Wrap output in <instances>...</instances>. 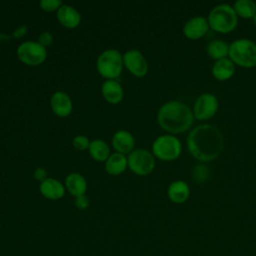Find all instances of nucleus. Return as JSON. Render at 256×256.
Returning a JSON list of instances; mask_svg holds the SVG:
<instances>
[{
	"label": "nucleus",
	"mask_w": 256,
	"mask_h": 256,
	"mask_svg": "<svg viewBox=\"0 0 256 256\" xmlns=\"http://www.w3.org/2000/svg\"><path fill=\"white\" fill-rule=\"evenodd\" d=\"M190 154L201 162L216 159L224 149V136L215 126L201 124L193 128L187 137Z\"/></svg>",
	"instance_id": "nucleus-1"
},
{
	"label": "nucleus",
	"mask_w": 256,
	"mask_h": 256,
	"mask_svg": "<svg viewBox=\"0 0 256 256\" xmlns=\"http://www.w3.org/2000/svg\"><path fill=\"white\" fill-rule=\"evenodd\" d=\"M157 119L159 125L165 131L178 134L190 129L194 121V115L186 104L173 100L161 106Z\"/></svg>",
	"instance_id": "nucleus-2"
},
{
	"label": "nucleus",
	"mask_w": 256,
	"mask_h": 256,
	"mask_svg": "<svg viewBox=\"0 0 256 256\" xmlns=\"http://www.w3.org/2000/svg\"><path fill=\"white\" fill-rule=\"evenodd\" d=\"M207 20L209 27L212 30L218 33L227 34L236 28L238 23V16L233 6L222 3L211 9Z\"/></svg>",
	"instance_id": "nucleus-3"
},
{
	"label": "nucleus",
	"mask_w": 256,
	"mask_h": 256,
	"mask_svg": "<svg viewBox=\"0 0 256 256\" xmlns=\"http://www.w3.org/2000/svg\"><path fill=\"white\" fill-rule=\"evenodd\" d=\"M229 59L242 68L256 66V43L247 38H239L229 44Z\"/></svg>",
	"instance_id": "nucleus-4"
},
{
	"label": "nucleus",
	"mask_w": 256,
	"mask_h": 256,
	"mask_svg": "<svg viewBox=\"0 0 256 256\" xmlns=\"http://www.w3.org/2000/svg\"><path fill=\"white\" fill-rule=\"evenodd\" d=\"M152 151L154 155L163 161L177 159L182 152L180 140L173 135H161L153 142Z\"/></svg>",
	"instance_id": "nucleus-5"
},
{
	"label": "nucleus",
	"mask_w": 256,
	"mask_h": 256,
	"mask_svg": "<svg viewBox=\"0 0 256 256\" xmlns=\"http://www.w3.org/2000/svg\"><path fill=\"white\" fill-rule=\"evenodd\" d=\"M123 65V59L120 53L114 49L104 51L97 60L98 72L106 78H115L119 76Z\"/></svg>",
	"instance_id": "nucleus-6"
},
{
	"label": "nucleus",
	"mask_w": 256,
	"mask_h": 256,
	"mask_svg": "<svg viewBox=\"0 0 256 256\" xmlns=\"http://www.w3.org/2000/svg\"><path fill=\"white\" fill-rule=\"evenodd\" d=\"M219 107L217 97L212 93H203L196 99L193 106V115L197 120L212 118Z\"/></svg>",
	"instance_id": "nucleus-7"
},
{
	"label": "nucleus",
	"mask_w": 256,
	"mask_h": 256,
	"mask_svg": "<svg viewBox=\"0 0 256 256\" xmlns=\"http://www.w3.org/2000/svg\"><path fill=\"white\" fill-rule=\"evenodd\" d=\"M18 58L27 65H38L46 58V49L40 43L24 42L17 50Z\"/></svg>",
	"instance_id": "nucleus-8"
},
{
	"label": "nucleus",
	"mask_w": 256,
	"mask_h": 256,
	"mask_svg": "<svg viewBox=\"0 0 256 256\" xmlns=\"http://www.w3.org/2000/svg\"><path fill=\"white\" fill-rule=\"evenodd\" d=\"M128 165L130 169L138 175L149 174L155 165L152 154L145 149H137L128 157Z\"/></svg>",
	"instance_id": "nucleus-9"
},
{
	"label": "nucleus",
	"mask_w": 256,
	"mask_h": 256,
	"mask_svg": "<svg viewBox=\"0 0 256 256\" xmlns=\"http://www.w3.org/2000/svg\"><path fill=\"white\" fill-rule=\"evenodd\" d=\"M209 23L206 17L197 15L190 18L183 26V34L190 40H197L205 36L209 30Z\"/></svg>",
	"instance_id": "nucleus-10"
},
{
	"label": "nucleus",
	"mask_w": 256,
	"mask_h": 256,
	"mask_svg": "<svg viewBox=\"0 0 256 256\" xmlns=\"http://www.w3.org/2000/svg\"><path fill=\"white\" fill-rule=\"evenodd\" d=\"M123 62L127 69L135 76L142 77L148 71V63L138 50H130L124 54Z\"/></svg>",
	"instance_id": "nucleus-11"
},
{
	"label": "nucleus",
	"mask_w": 256,
	"mask_h": 256,
	"mask_svg": "<svg viewBox=\"0 0 256 256\" xmlns=\"http://www.w3.org/2000/svg\"><path fill=\"white\" fill-rule=\"evenodd\" d=\"M167 194L173 203L182 204L188 200L190 196V188L185 181L176 180L169 185Z\"/></svg>",
	"instance_id": "nucleus-12"
},
{
	"label": "nucleus",
	"mask_w": 256,
	"mask_h": 256,
	"mask_svg": "<svg viewBox=\"0 0 256 256\" xmlns=\"http://www.w3.org/2000/svg\"><path fill=\"white\" fill-rule=\"evenodd\" d=\"M211 72L216 80L226 81L233 76L235 72V64L229 58L217 60L213 64Z\"/></svg>",
	"instance_id": "nucleus-13"
},
{
	"label": "nucleus",
	"mask_w": 256,
	"mask_h": 256,
	"mask_svg": "<svg viewBox=\"0 0 256 256\" xmlns=\"http://www.w3.org/2000/svg\"><path fill=\"white\" fill-rule=\"evenodd\" d=\"M51 107L56 115L60 117H65L70 114L72 110V103L66 93L59 91L52 96Z\"/></svg>",
	"instance_id": "nucleus-14"
},
{
	"label": "nucleus",
	"mask_w": 256,
	"mask_h": 256,
	"mask_svg": "<svg viewBox=\"0 0 256 256\" xmlns=\"http://www.w3.org/2000/svg\"><path fill=\"white\" fill-rule=\"evenodd\" d=\"M59 22L68 28H74L80 23V15L76 9L69 5H61L57 11Z\"/></svg>",
	"instance_id": "nucleus-15"
},
{
	"label": "nucleus",
	"mask_w": 256,
	"mask_h": 256,
	"mask_svg": "<svg viewBox=\"0 0 256 256\" xmlns=\"http://www.w3.org/2000/svg\"><path fill=\"white\" fill-rule=\"evenodd\" d=\"M40 192L46 198L56 200L64 195V187L59 181L52 178H48L41 183Z\"/></svg>",
	"instance_id": "nucleus-16"
},
{
	"label": "nucleus",
	"mask_w": 256,
	"mask_h": 256,
	"mask_svg": "<svg viewBox=\"0 0 256 256\" xmlns=\"http://www.w3.org/2000/svg\"><path fill=\"white\" fill-rule=\"evenodd\" d=\"M113 147L121 154L128 153L134 146V138L131 133L121 130L114 134L112 139Z\"/></svg>",
	"instance_id": "nucleus-17"
},
{
	"label": "nucleus",
	"mask_w": 256,
	"mask_h": 256,
	"mask_svg": "<svg viewBox=\"0 0 256 256\" xmlns=\"http://www.w3.org/2000/svg\"><path fill=\"white\" fill-rule=\"evenodd\" d=\"M102 93L104 98L113 104H116L122 100L123 89L121 85L115 80H107L102 85Z\"/></svg>",
	"instance_id": "nucleus-18"
},
{
	"label": "nucleus",
	"mask_w": 256,
	"mask_h": 256,
	"mask_svg": "<svg viewBox=\"0 0 256 256\" xmlns=\"http://www.w3.org/2000/svg\"><path fill=\"white\" fill-rule=\"evenodd\" d=\"M206 52L215 61L227 58L229 55V44L221 39L211 40L206 46Z\"/></svg>",
	"instance_id": "nucleus-19"
},
{
	"label": "nucleus",
	"mask_w": 256,
	"mask_h": 256,
	"mask_svg": "<svg viewBox=\"0 0 256 256\" xmlns=\"http://www.w3.org/2000/svg\"><path fill=\"white\" fill-rule=\"evenodd\" d=\"M66 187L72 195L78 197L84 195L87 185L83 176L78 173H72L66 178Z\"/></svg>",
	"instance_id": "nucleus-20"
},
{
	"label": "nucleus",
	"mask_w": 256,
	"mask_h": 256,
	"mask_svg": "<svg viewBox=\"0 0 256 256\" xmlns=\"http://www.w3.org/2000/svg\"><path fill=\"white\" fill-rule=\"evenodd\" d=\"M127 165V159L121 153L112 154L107 160L105 164L106 171L112 175H118L122 173Z\"/></svg>",
	"instance_id": "nucleus-21"
},
{
	"label": "nucleus",
	"mask_w": 256,
	"mask_h": 256,
	"mask_svg": "<svg viewBox=\"0 0 256 256\" xmlns=\"http://www.w3.org/2000/svg\"><path fill=\"white\" fill-rule=\"evenodd\" d=\"M233 8L237 16L244 19H252L256 14V2L253 0H237Z\"/></svg>",
	"instance_id": "nucleus-22"
},
{
	"label": "nucleus",
	"mask_w": 256,
	"mask_h": 256,
	"mask_svg": "<svg viewBox=\"0 0 256 256\" xmlns=\"http://www.w3.org/2000/svg\"><path fill=\"white\" fill-rule=\"evenodd\" d=\"M89 152L97 161H104L108 158L109 147L102 140H94L89 144Z\"/></svg>",
	"instance_id": "nucleus-23"
},
{
	"label": "nucleus",
	"mask_w": 256,
	"mask_h": 256,
	"mask_svg": "<svg viewBox=\"0 0 256 256\" xmlns=\"http://www.w3.org/2000/svg\"><path fill=\"white\" fill-rule=\"evenodd\" d=\"M40 6L45 11H53L61 6L60 0H41Z\"/></svg>",
	"instance_id": "nucleus-24"
},
{
	"label": "nucleus",
	"mask_w": 256,
	"mask_h": 256,
	"mask_svg": "<svg viewBox=\"0 0 256 256\" xmlns=\"http://www.w3.org/2000/svg\"><path fill=\"white\" fill-rule=\"evenodd\" d=\"M193 175L194 178L198 181V182H203L204 180L207 179L208 176V171L206 169L205 166L203 165H198L195 167L194 171H193Z\"/></svg>",
	"instance_id": "nucleus-25"
},
{
	"label": "nucleus",
	"mask_w": 256,
	"mask_h": 256,
	"mask_svg": "<svg viewBox=\"0 0 256 256\" xmlns=\"http://www.w3.org/2000/svg\"><path fill=\"white\" fill-rule=\"evenodd\" d=\"M89 144H90V143H89L87 137L82 136V135H79V136L75 137L74 140H73V145H74V147H76V148L79 149V150H83V149L89 147Z\"/></svg>",
	"instance_id": "nucleus-26"
},
{
	"label": "nucleus",
	"mask_w": 256,
	"mask_h": 256,
	"mask_svg": "<svg viewBox=\"0 0 256 256\" xmlns=\"http://www.w3.org/2000/svg\"><path fill=\"white\" fill-rule=\"evenodd\" d=\"M75 205L79 209H86L89 206V199L85 195H81L76 197Z\"/></svg>",
	"instance_id": "nucleus-27"
},
{
	"label": "nucleus",
	"mask_w": 256,
	"mask_h": 256,
	"mask_svg": "<svg viewBox=\"0 0 256 256\" xmlns=\"http://www.w3.org/2000/svg\"><path fill=\"white\" fill-rule=\"evenodd\" d=\"M52 42V36L49 32H43L40 36H39V43L42 46H46L49 45Z\"/></svg>",
	"instance_id": "nucleus-28"
},
{
	"label": "nucleus",
	"mask_w": 256,
	"mask_h": 256,
	"mask_svg": "<svg viewBox=\"0 0 256 256\" xmlns=\"http://www.w3.org/2000/svg\"><path fill=\"white\" fill-rule=\"evenodd\" d=\"M46 175H47V173H46L45 169H43V168H38V169H36V171H35V173H34L35 178L38 179V180H41L42 182L45 180Z\"/></svg>",
	"instance_id": "nucleus-29"
},
{
	"label": "nucleus",
	"mask_w": 256,
	"mask_h": 256,
	"mask_svg": "<svg viewBox=\"0 0 256 256\" xmlns=\"http://www.w3.org/2000/svg\"><path fill=\"white\" fill-rule=\"evenodd\" d=\"M25 30H26V27H25V26L20 27L19 29H17V30L14 32V36H15V37H20V36H22V35L25 33Z\"/></svg>",
	"instance_id": "nucleus-30"
},
{
	"label": "nucleus",
	"mask_w": 256,
	"mask_h": 256,
	"mask_svg": "<svg viewBox=\"0 0 256 256\" xmlns=\"http://www.w3.org/2000/svg\"><path fill=\"white\" fill-rule=\"evenodd\" d=\"M252 19H253V22H254V24H255V26H256V14L254 15V17H253Z\"/></svg>",
	"instance_id": "nucleus-31"
}]
</instances>
